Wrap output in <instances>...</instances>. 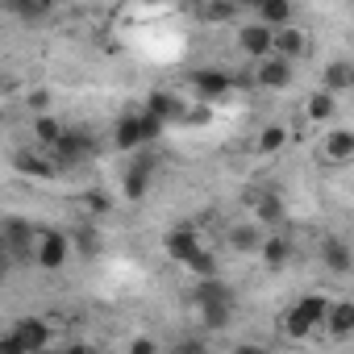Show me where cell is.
<instances>
[{
  "label": "cell",
  "instance_id": "obj_16",
  "mask_svg": "<svg viewBox=\"0 0 354 354\" xmlns=\"http://www.w3.org/2000/svg\"><path fill=\"white\" fill-rule=\"evenodd\" d=\"M321 259H325V267H329L333 275H350V267H354L350 246H346L342 238H325V242H321Z\"/></svg>",
  "mask_w": 354,
  "mask_h": 354
},
{
  "label": "cell",
  "instance_id": "obj_8",
  "mask_svg": "<svg viewBox=\"0 0 354 354\" xmlns=\"http://www.w3.org/2000/svg\"><path fill=\"white\" fill-rule=\"evenodd\" d=\"M5 234V246H9V259L13 263H30L34 259V225L21 221V217H9V225L0 230Z\"/></svg>",
  "mask_w": 354,
  "mask_h": 354
},
{
  "label": "cell",
  "instance_id": "obj_14",
  "mask_svg": "<svg viewBox=\"0 0 354 354\" xmlns=\"http://www.w3.org/2000/svg\"><path fill=\"white\" fill-rule=\"evenodd\" d=\"M196 246H201V238H196L192 225H180V230H171V234H167V254L180 263V267L188 263V254H192Z\"/></svg>",
  "mask_w": 354,
  "mask_h": 354
},
{
  "label": "cell",
  "instance_id": "obj_32",
  "mask_svg": "<svg viewBox=\"0 0 354 354\" xmlns=\"http://www.w3.org/2000/svg\"><path fill=\"white\" fill-rule=\"evenodd\" d=\"M129 350H133V354H154L158 346H154L150 337H133V342H129Z\"/></svg>",
  "mask_w": 354,
  "mask_h": 354
},
{
  "label": "cell",
  "instance_id": "obj_35",
  "mask_svg": "<svg viewBox=\"0 0 354 354\" xmlns=\"http://www.w3.org/2000/svg\"><path fill=\"white\" fill-rule=\"evenodd\" d=\"M9 267H13V259H0V279L9 275Z\"/></svg>",
  "mask_w": 354,
  "mask_h": 354
},
{
  "label": "cell",
  "instance_id": "obj_12",
  "mask_svg": "<svg viewBox=\"0 0 354 354\" xmlns=\"http://www.w3.org/2000/svg\"><path fill=\"white\" fill-rule=\"evenodd\" d=\"M192 88H196L205 100H221V96L234 88V75H230V71H217V67H209V71H192Z\"/></svg>",
  "mask_w": 354,
  "mask_h": 354
},
{
  "label": "cell",
  "instance_id": "obj_4",
  "mask_svg": "<svg viewBox=\"0 0 354 354\" xmlns=\"http://www.w3.org/2000/svg\"><path fill=\"white\" fill-rule=\"evenodd\" d=\"M158 133H162V121L158 117H150V113H125L117 121V129H113V142H117V150H142Z\"/></svg>",
  "mask_w": 354,
  "mask_h": 354
},
{
  "label": "cell",
  "instance_id": "obj_22",
  "mask_svg": "<svg viewBox=\"0 0 354 354\" xmlns=\"http://www.w3.org/2000/svg\"><path fill=\"white\" fill-rule=\"evenodd\" d=\"M259 242H263L259 221H242V225H234V230H230V246H234L238 254H254V250H259Z\"/></svg>",
  "mask_w": 354,
  "mask_h": 354
},
{
  "label": "cell",
  "instance_id": "obj_33",
  "mask_svg": "<svg viewBox=\"0 0 354 354\" xmlns=\"http://www.w3.org/2000/svg\"><path fill=\"white\" fill-rule=\"evenodd\" d=\"M30 104H34V109H38V113H42V109H46V104H50V96H46V92H34V96H30Z\"/></svg>",
  "mask_w": 354,
  "mask_h": 354
},
{
  "label": "cell",
  "instance_id": "obj_6",
  "mask_svg": "<svg viewBox=\"0 0 354 354\" xmlns=\"http://www.w3.org/2000/svg\"><path fill=\"white\" fill-rule=\"evenodd\" d=\"M9 337L17 342L21 354H34V350H46V346H50V325H46L42 317H21Z\"/></svg>",
  "mask_w": 354,
  "mask_h": 354
},
{
  "label": "cell",
  "instance_id": "obj_9",
  "mask_svg": "<svg viewBox=\"0 0 354 354\" xmlns=\"http://www.w3.org/2000/svg\"><path fill=\"white\" fill-rule=\"evenodd\" d=\"M271 55H279V59H304L308 55V34L300 30V26H279V30H271Z\"/></svg>",
  "mask_w": 354,
  "mask_h": 354
},
{
  "label": "cell",
  "instance_id": "obj_31",
  "mask_svg": "<svg viewBox=\"0 0 354 354\" xmlns=\"http://www.w3.org/2000/svg\"><path fill=\"white\" fill-rule=\"evenodd\" d=\"M84 209H88V213H104V209H109V201H104L100 192H88V196H84Z\"/></svg>",
  "mask_w": 354,
  "mask_h": 354
},
{
  "label": "cell",
  "instance_id": "obj_34",
  "mask_svg": "<svg viewBox=\"0 0 354 354\" xmlns=\"http://www.w3.org/2000/svg\"><path fill=\"white\" fill-rule=\"evenodd\" d=\"M0 354H21V350H17V342H13V337H0Z\"/></svg>",
  "mask_w": 354,
  "mask_h": 354
},
{
  "label": "cell",
  "instance_id": "obj_1",
  "mask_svg": "<svg viewBox=\"0 0 354 354\" xmlns=\"http://www.w3.org/2000/svg\"><path fill=\"white\" fill-rule=\"evenodd\" d=\"M192 300H196V308H201V317H205V325H209V329L230 325V317H234V288H230L221 275L201 279V283H196V292H192Z\"/></svg>",
  "mask_w": 354,
  "mask_h": 354
},
{
  "label": "cell",
  "instance_id": "obj_38",
  "mask_svg": "<svg viewBox=\"0 0 354 354\" xmlns=\"http://www.w3.org/2000/svg\"><path fill=\"white\" fill-rule=\"evenodd\" d=\"M142 5H167V0H142Z\"/></svg>",
  "mask_w": 354,
  "mask_h": 354
},
{
  "label": "cell",
  "instance_id": "obj_5",
  "mask_svg": "<svg viewBox=\"0 0 354 354\" xmlns=\"http://www.w3.org/2000/svg\"><path fill=\"white\" fill-rule=\"evenodd\" d=\"M67 259H71V238L67 234H42L38 242H34V263L38 267H46V271H59V267H67Z\"/></svg>",
  "mask_w": 354,
  "mask_h": 354
},
{
  "label": "cell",
  "instance_id": "obj_20",
  "mask_svg": "<svg viewBox=\"0 0 354 354\" xmlns=\"http://www.w3.org/2000/svg\"><path fill=\"white\" fill-rule=\"evenodd\" d=\"M146 113H150V117H158V121L167 125V121H175V117H184L188 109H184L180 100H175L171 92H150V100H146Z\"/></svg>",
  "mask_w": 354,
  "mask_h": 354
},
{
  "label": "cell",
  "instance_id": "obj_19",
  "mask_svg": "<svg viewBox=\"0 0 354 354\" xmlns=\"http://www.w3.org/2000/svg\"><path fill=\"white\" fill-rule=\"evenodd\" d=\"M325 329H329L333 337H350V333H354V304H350V300L329 304V313H325Z\"/></svg>",
  "mask_w": 354,
  "mask_h": 354
},
{
  "label": "cell",
  "instance_id": "obj_3",
  "mask_svg": "<svg viewBox=\"0 0 354 354\" xmlns=\"http://www.w3.org/2000/svg\"><path fill=\"white\" fill-rule=\"evenodd\" d=\"M96 154H100V146H96V138L84 133V129H63V138L50 146V162H55L59 171H71V167H80V162H88V158H96Z\"/></svg>",
  "mask_w": 354,
  "mask_h": 354
},
{
  "label": "cell",
  "instance_id": "obj_36",
  "mask_svg": "<svg viewBox=\"0 0 354 354\" xmlns=\"http://www.w3.org/2000/svg\"><path fill=\"white\" fill-rule=\"evenodd\" d=\"M238 5H242V9H259V5H263V0H238Z\"/></svg>",
  "mask_w": 354,
  "mask_h": 354
},
{
  "label": "cell",
  "instance_id": "obj_37",
  "mask_svg": "<svg viewBox=\"0 0 354 354\" xmlns=\"http://www.w3.org/2000/svg\"><path fill=\"white\" fill-rule=\"evenodd\" d=\"M0 259H9V246H5V234H0Z\"/></svg>",
  "mask_w": 354,
  "mask_h": 354
},
{
  "label": "cell",
  "instance_id": "obj_30",
  "mask_svg": "<svg viewBox=\"0 0 354 354\" xmlns=\"http://www.w3.org/2000/svg\"><path fill=\"white\" fill-rule=\"evenodd\" d=\"M238 0H209L205 5V21H234L238 17Z\"/></svg>",
  "mask_w": 354,
  "mask_h": 354
},
{
  "label": "cell",
  "instance_id": "obj_24",
  "mask_svg": "<svg viewBox=\"0 0 354 354\" xmlns=\"http://www.w3.org/2000/svg\"><path fill=\"white\" fill-rule=\"evenodd\" d=\"M304 113H308V121H333V113H337V96H329V92L321 88V92L308 96Z\"/></svg>",
  "mask_w": 354,
  "mask_h": 354
},
{
  "label": "cell",
  "instance_id": "obj_13",
  "mask_svg": "<svg viewBox=\"0 0 354 354\" xmlns=\"http://www.w3.org/2000/svg\"><path fill=\"white\" fill-rule=\"evenodd\" d=\"M13 167H17L21 175H34V180H50V175L59 171V167L50 162V154H34V150H17V154H13Z\"/></svg>",
  "mask_w": 354,
  "mask_h": 354
},
{
  "label": "cell",
  "instance_id": "obj_17",
  "mask_svg": "<svg viewBox=\"0 0 354 354\" xmlns=\"http://www.w3.org/2000/svg\"><path fill=\"white\" fill-rule=\"evenodd\" d=\"M321 154H325L329 162H337V167H342V162H350V158H354V133H350V129H333V133L325 138Z\"/></svg>",
  "mask_w": 354,
  "mask_h": 354
},
{
  "label": "cell",
  "instance_id": "obj_10",
  "mask_svg": "<svg viewBox=\"0 0 354 354\" xmlns=\"http://www.w3.org/2000/svg\"><path fill=\"white\" fill-rule=\"evenodd\" d=\"M254 84H259V88H271V92L288 88V84H292V63L279 59V55H263L259 67H254Z\"/></svg>",
  "mask_w": 354,
  "mask_h": 354
},
{
  "label": "cell",
  "instance_id": "obj_18",
  "mask_svg": "<svg viewBox=\"0 0 354 354\" xmlns=\"http://www.w3.org/2000/svg\"><path fill=\"white\" fill-rule=\"evenodd\" d=\"M71 250H75V254H84V259H96V254L104 250V242H100V230L92 225V217H88V221H84V225L71 234Z\"/></svg>",
  "mask_w": 354,
  "mask_h": 354
},
{
  "label": "cell",
  "instance_id": "obj_2",
  "mask_svg": "<svg viewBox=\"0 0 354 354\" xmlns=\"http://www.w3.org/2000/svg\"><path fill=\"white\" fill-rule=\"evenodd\" d=\"M325 313H329V300L325 296H300L288 313H283V333L288 337H308L313 329H321L325 325Z\"/></svg>",
  "mask_w": 354,
  "mask_h": 354
},
{
  "label": "cell",
  "instance_id": "obj_25",
  "mask_svg": "<svg viewBox=\"0 0 354 354\" xmlns=\"http://www.w3.org/2000/svg\"><path fill=\"white\" fill-rule=\"evenodd\" d=\"M0 5H5L13 17H21V21H42L46 17V0H0Z\"/></svg>",
  "mask_w": 354,
  "mask_h": 354
},
{
  "label": "cell",
  "instance_id": "obj_28",
  "mask_svg": "<svg viewBox=\"0 0 354 354\" xmlns=\"http://www.w3.org/2000/svg\"><path fill=\"white\" fill-rule=\"evenodd\" d=\"M196 279H209V275H217V254L213 250H205V246H196L192 254H188V263H184Z\"/></svg>",
  "mask_w": 354,
  "mask_h": 354
},
{
  "label": "cell",
  "instance_id": "obj_23",
  "mask_svg": "<svg viewBox=\"0 0 354 354\" xmlns=\"http://www.w3.org/2000/svg\"><path fill=\"white\" fill-rule=\"evenodd\" d=\"M254 13H259V21H263V26L279 30V26H288V21H292V0H263Z\"/></svg>",
  "mask_w": 354,
  "mask_h": 354
},
{
  "label": "cell",
  "instance_id": "obj_21",
  "mask_svg": "<svg viewBox=\"0 0 354 354\" xmlns=\"http://www.w3.org/2000/svg\"><path fill=\"white\" fill-rule=\"evenodd\" d=\"M350 84H354V71H350V63H346V59H337V63H329V67H325V80H321V88H325L329 96H342Z\"/></svg>",
  "mask_w": 354,
  "mask_h": 354
},
{
  "label": "cell",
  "instance_id": "obj_15",
  "mask_svg": "<svg viewBox=\"0 0 354 354\" xmlns=\"http://www.w3.org/2000/svg\"><path fill=\"white\" fill-rule=\"evenodd\" d=\"M246 201L254 205V221H259V225H279V221H283V205H279L275 192H250Z\"/></svg>",
  "mask_w": 354,
  "mask_h": 354
},
{
  "label": "cell",
  "instance_id": "obj_7",
  "mask_svg": "<svg viewBox=\"0 0 354 354\" xmlns=\"http://www.w3.org/2000/svg\"><path fill=\"white\" fill-rule=\"evenodd\" d=\"M150 184H154V154H138L129 162V171H125V180H121L125 201H142L150 192Z\"/></svg>",
  "mask_w": 354,
  "mask_h": 354
},
{
  "label": "cell",
  "instance_id": "obj_29",
  "mask_svg": "<svg viewBox=\"0 0 354 354\" xmlns=\"http://www.w3.org/2000/svg\"><path fill=\"white\" fill-rule=\"evenodd\" d=\"M288 146V125H267L259 133V154H279Z\"/></svg>",
  "mask_w": 354,
  "mask_h": 354
},
{
  "label": "cell",
  "instance_id": "obj_26",
  "mask_svg": "<svg viewBox=\"0 0 354 354\" xmlns=\"http://www.w3.org/2000/svg\"><path fill=\"white\" fill-rule=\"evenodd\" d=\"M259 254H263L267 267H283L292 259V242L288 238H267V242H259Z\"/></svg>",
  "mask_w": 354,
  "mask_h": 354
},
{
  "label": "cell",
  "instance_id": "obj_27",
  "mask_svg": "<svg viewBox=\"0 0 354 354\" xmlns=\"http://www.w3.org/2000/svg\"><path fill=\"white\" fill-rule=\"evenodd\" d=\"M34 138H38V142L50 150V146L63 138V121H55L50 113H38V117H34Z\"/></svg>",
  "mask_w": 354,
  "mask_h": 354
},
{
  "label": "cell",
  "instance_id": "obj_11",
  "mask_svg": "<svg viewBox=\"0 0 354 354\" xmlns=\"http://www.w3.org/2000/svg\"><path fill=\"white\" fill-rule=\"evenodd\" d=\"M238 46H242V55H250V59L271 55V26H263V21L242 26V30H238Z\"/></svg>",
  "mask_w": 354,
  "mask_h": 354
}]
</instances>
